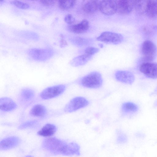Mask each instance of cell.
<instances>
[{
    "label": "cell",
    "instance_id": "cell-29",
    "mask_svg": "<svg viewBox=\"0 0 157 157\" xmlns=\"http://www.w3.org/2000/svg\"><path fill=\"white\" fill-rule=\"evenodd\" d=\"M99 51V49L97 48L89 46L87 47L85 50V54L92 56L97 53Z\"/></svg>",
    "mask_w": 157,
    "mask_h": 157
},
{
    "label": "cell",
    "instance_id": "cell-20",
    "mask_svg": "<svg viewBox=\"0 0 157 157\" xmlns=\"http://www.w3.org/2000/svg\"><path fill=\"white\" fill-rule=\"evenodd\" d=\"M47 112L46 108L43 105L37 104L34 106L30 111V114L36 117H42L44 116Z\"/></svg>",
    "mask_w": 157,
    "mask_h": 157
},
{
    "label": "cell",
    "instance_id": "cell-5",
    "mask_svg": "<svg viewBox=\"0 0 157 157\" xmlns=\"http://www.w3.org/2000/svg\"><path fill=\"white\" fill-rule=\"evenodd\" d=\"M65 89V86L62 84L49 87L41 92L40 96L42 99L44 100L52 99L62 94Z\"/></svg>",
    "mask_w": 157,
    "mask_h": 157
},
{
    "label": "cell",
    "instance_id": "cell-6",
    "mask_svg": "<svg viewBox=\"0 0 157 157\" xmlns=\"http://www.w3.org/2000/svg\"><path fill=\"white\" fill-rule=\"evenodd\" d=\"M88 104V101L85 98L76 97L71 99L66 105L64 111L66 113H71L86 107Z\"/></svg>",
    "mask_w": 157,
    "mask_h": 157
},
{
    "label": "cell",
    "instance_id": "cell-19",
    "mask_svg": "<svg viewBox=\"0 0 157 157\" xmlns=\"http://www.w3.org/2000/svg\"><path fill=\"white\" fill-rule=\"evenodd\" d=\"M56 126L51 124H47L37 132V134L43 136H49L52 135L56 132Z\"/></svg>",
    "mask_w": 157,
    "mask_h": 157
},
{
    "label": "cell",
    "instance_id": "cell-17",
    "mask_svg": "<svg viewBox=\"0 0 157 157\" xmlns=\"http://www.w3.org/2000/svg\"><path fill=\"white\" fill-rule=\"evenodd\" d=\"M92 58V56L86 54L80 55L73 59L70 64L74 67L82 66L86 63Z\"/></svg>",
    "mask_w": 157,
    "mask_h": 157
},
{
    "label": "cell",
    "instance_id": "cell-26",
    "mask_svg": "<svg viewBox=\"0 0 157 157\" xmlns=\"http://www.w3.org/2000/svg\"><path fill=\"white\" fill-rule=\"evenodd\" d=\"M126 135L121 131H117V134L116 142L118 144H124L127 141Z\"/></svg>",
    "mask_w": 157,
    "mask_h": 157
},
{
    "label": "cell",
    "instance_id": "cell-18",
    "mask_svg": "<svg viewBox=\"0 0 157 157\" xmlns=\"http://www.w3.org/2000/svg\"><path fill=\"white\" fill-rule=\"evenodd\" d=\"M146 13L151 18L157 17V1H147Z\"/></svg>",
    "mask_w": 157,
    "mask_h": 157
},
{
    "label": "cell",
    "instance_id": "cell-24",
    "mask_svg": "<svg viewBox=\"0 0 157 157\" xmlns=\"http://www.w3.org/2000/svg\"><path fill=\"white\" fill-rule=\"evenodd\" d=\"M76 3L75 0H59L58 2L59 7L63 10H68L72 8Z\"/></svg>",
    "mask_w": 157,
    "mask_h": 157
},
{
    "label": "cell",
    "instance_id": "cell-22",
    "mask_svg": "<svg viewBox=\"0 0 157 157\" xmlns=\"http://www.w3.org/2000/svg\"><path fill=\"white\" fill-rule=\"evenodd\" d=\"M71 42L75 45L79 47H83L89 45L91 40L84 37L76 36L71 39Z\"/></svg>",
    "mask_w": 157,
    "mask_h": 157
},
{
    "label": "cell",
    "instance_id": "cell-4",
    "mask_svg": "<svg viewBox=\"0 0 157 157\" xmlns=\"http://www.w3.org/2000/svg\"><path fill=\"white\" fill-rule=\"evenodd\" d=\"M96 40L105 43L116 45L121 43L123 40L124 37L119 33L105 31L101 33Z\"/></svg>",
    "mask_w": 157,
    "mask_h": 157
},
{
    "label": "cell",
    "instance_id": "cell-32",
    "mask_svg": "<svg viewBox=\"0 0 157 157\" xmlns=\"http://www.w3.org/2000/svg\"><path fill=\"white\" fill-rule=\"evenodd\" d=\"M67 45L66 41L63 39H61L60 41V45L62 48L66 47Z\"/></svg>",
    "mask_w": 157,
    "mask_h": 157
},
{
    "label": "cell",
    "instance_id": "cell-30",
    "mask_svg": "<svg viewBox=\"0 0 157 157\" xmlns=\"http://www.w3.org/2000/svg\"><path fill=\"white\" fill-rule=\"evenodd\" d=\"M64 20L67 24L71 25L75 22V19L71 14H68L65 16Z\"/></svg>",
    "mask_w": 157,
    "mask_h": 157
},
{
    "label": "cell",
    "instance_id": "cell-21",
    "mask_svg": "<svg viewBox=\"0 0 157 157\" xmlns=\"http://www.w3.org/2000/svg\"><path fill=\"white\" fill-rule=\"evenodd\" d=\"M138 109L136 105L131 102H125L121 106L122 111L124 114L135 112Z\"/></svg>",
    "mask_w": 157,
    "mask_h": 157
},
{
    "label": "cell",
    "instance_id": "cell-25",
    "mask_svg": "<svg viewBox=\"0 0 157 157\" xmlns=\"http://www.w3.org/2000/svg\"><path fill=\"white\" fill-rule=\"evenodd\" d=\"M147 1L134 0V7L136 10L140 13H146Z\"/></svg>",
    "mask_w": 157,
    "mask_h": 157
},
{
    "label": "cell",
    "instance_id": "cell-28",
    "mask_svg": "<svg viewBox=\"0 0 157 157\" xmlns=\"http://www.w3.org/2000/svg\"><path fill=\"white\" fill-rule=\"evenodd\" d=\"M37 123V121L36 120L27 121L20 125L18 128L19 129H23L32 127L36 125Z\"/></svg>",
    "mask_w": 157,
    "mask_h": 157
},
{
    "label": "cell",
    "instance_id": "cell-16",
    "mask_svg": "<svg viewBox=\"0 0 157 157\" xmlns=\"http://www.w3.org/2000/svg\"><path fill=\"white\" fill-rule=\"evenodd\" d=\"M100 1L90 0L83 5L82 9L84 11L88 14H93L100 10Z\"/></svg>",
    "mask_w": 157,
    "mask_h": 157
},
{
    "label": "cell",
    "instance_id": "cell-23",
    "mask_svg": "<svg viewBox=\"0 0 157 157\" xmlns=\"http://www.w3.org/2000/svg\"><path fill=\"white\" fill-rule=\"evenodd\" d=\"M34 91L30 89L25 88L22 89L20 93L21 99L25 101H29L34 97Z\"/></svg>",
    "mask_w": 157,
    "mask_h": 157
},
{
    "label": "cell",
    "instance_id": "cell-2",
    "mask_svg": "<svg viewBox=\"0 0 157 157\" xmlns=\"http://www.w3.org/2000/svg\"><path fill=\"white\" fill-rule=\"evenodd\" d=\"M67 143L55 137L45 139L42 147L45 149L55 154H61V152Z\"/></svg>",
    "mask_w": 157,
    "mask_h": 157
},
{
    "label": "cell",
    "instance_id": "cell-7",
    "mask_svg": "<svg viewBox=\"0 0 157 157\" xmlns=\"http://www.w3.org/2000/svg\"><path fill=\"white\" fill-rule=\"evenodd\" d=\"M28 54L34 59L43 61L49 59L52 55V51L48 49L32 48L28 51Z\"/></svg>",
    "mask_w": 157,
    "mask_h": 157
},
{
    "label": "cell",
    "instance_id": "cell-31",
    "mask_svg": "<svg viewBox=\"0 0 157 157\" xmlns=\"http://www.w3.org/2000/svg\"><path fill=\"white\" fill-rule=\"evenodd\" d=\"M40 2L41 5L47 7L53 6L56 3L55 1L54 0H40Z\"/></svg>",
    "mask_w": 157,
    "mask_h": 157
},
{
    "label": "cell",
    "instance_id": "cell-15",
    "mask_svg": "<svg viewBox=\"0 0 157 157\" xmlns=\"http://www.w3.org/2000/svg\"><path fill=\"white\" fill-rule=\"evenodd\" d=\"M17 107L15 102L8 97H2L0 99V109L4 111L9 112L15 109Z\"/></svg>",
    "mask_w": 157,
    "mask_h": 157
},
{
    "label": "cell",
    "instance_id": "cell-35",
    "mask_svg": "<svg viewBox=\"0 0 157 157\" xmlns=\"http://www.w3.org/2000/svg\"><path fill=\"white\" fill-rule=\"evenodd\" d=\"M25 157H33V156L30 155H27Z\"/></svg>",
    "mask_w": 157,
    "mask_h": 157
},
{
    "label": "cell",
    "instance_id": "cell-1",
    "mask_svg": "<svg viewBox=\"0 0 157 157\" xmlns=\"http://www.w3.org/2000/svg\"><path fill=\"white\" fill-rule=\"evenodd\" d=\"M81 85L90 88H97L100 87L102 83L101 75L97 71L91 72L83 77L80 82Z\"/></svg>",
    "mask_w": 157,
    "mask_h": 157
},
{
    "label": "cell",
    "instance_id": "cell-13",
    "mask_svg": "<svg viewBox=\"0 0 157 157\" xmlns=\"http://www.w3.org/2000/svg\"><path fill=\"white\" fill-rule=\"evenodd\" d=\"M20 142V139L16 136H10L3 139L0 142V149L7 150L17 147Z\"/></svg>",
    "mask_w": 157,
    "mask_h": 157
},
{
    "label": "cell",
    "instance_id": "cell-34",
    "mask_svg": "<svg viewBox=\"0 0 157 157\" xmlns=\"http://www.w3.org/2000/svg\"><path fill=\"white\" fill-rule=\"evenodd\" d=\"M154 105L155 106L157 107V100L155 102Z\"/></svg>",
    "mask_w": 157,
    "mask_h": 157
},
{
    "label": "cell",
    "instance_id": "cell-8",
    "mask_svg": "<svg viewBox=\"0 0 157 157\" xmlns=\"http://www.w3.org/2000/svg\"><path fill=\"white\" fill-rule=\"evenodd\" d=\"M139 70L147 77L152 79L157 78V63L144 62L141 64Z\"/></svg>",
    "mask_w": 157,
    "mask_h": 157
},
{
    "label": "cell",
    "instance_id": "cell-12",
    "mask_svg": "<svg viewBox=\"0 0 157 157\" xmlns=\"http://www.w3.org/2000/svg\"><path fill=\"white\" fill-rule=\"evenodd\" d=\"M115 76L118 81L124 83L131 84L135 79L134 75L131 72L119 70L115 73Z\"/></svg>",
    "mask_w": 157,
    "mask_h": 157
},
{
    "label": "cell",
    "instance_id": "cell-14",
    "mask_svg": "<svg viewBox=\"0 0 157 157\" xmlns=\"http://www.w3.org/2000/svg\"><path fill=\"white\" fill-rule=\"evenodd\" d=\"M80 147L75 142L67 143L62 149L61 154L67 156L80 155Z\"/></svg>",
    "mask_w": 157,
    "mask_h": 157
},
{
    "label": "cell",
    "instance_id": "cell-33",
    "mask_svg": "<svg viewBox=\"0 0 157 157\" xmlns=\"http://www.w3.org/2000/svg\"><path fill=\"white\" fill-rule=\"evenodd\" d=\"M153 94H157V88L155 89V91L153 92Z\"/></svg>",
    "mask_w": 157,
    "mask_h": 157
},
{
    "label": "cell",
    "instance_id": "cell-3",
    "mask_svg": "<svg viewBox=\"0 0 157 157\" xmlns=\"http://www.w3.org/2000/svg\"><path fill=\"white\" fill-rule=\"evenodd\" d=\"M142 54L145 62H150L155 56L157 48L155 45L150 40H146L142 44L141 48Z\"/></svg>",
    "mask_w": 157,
    "mask_h": 157
},
{
    "label": "cell",
    "instance_id": "cell-9",
    "mask_svg": "<svg viewBox=\"0 0 157 157\" xmlns=\"http://www.w3.org/2000/svg\"><path fill=\"white\" fill-rule=\"evenodd\" d=\"M117 12L123 15L128 14L132 11L134 7V0H116Z\"/></svg>",
    "mask_w": 157,
    "mask_h": 157
},
{
    "label": "cell",
    "instance_id": "cell-10",
    "mask_svg": "<svg viewBox=\"0 0 157 157\" xmlns=\"http://www.w3.org/2000/svg\"><path fill=\"white\" fill-rule=\"evenodd\" d=\"M100 10L104 14L111 16L117 13V5L115 0L100 1Z\"/></svg>",
    "mask_w": 157,
    "mask_h": 157
},
{
    "label": "cell",
    "instance_id": "cell-27",
    "mask_svg": "<svg viewBox=\"0 0 157 157\" xmlns=\"http://www.w3.org/2000/svg\"><path fill=\"white\" fill-rule=\"evenodd\" d=\"M11 4L16 7L23 9H29L30 6L29 4L18 0H13L10 2Z\"/></svg>",
    "mask_w": 157,
    "mask_h": 157
},
{
    "label": "cell",
    "instance_id": "cell-11",
    "mask_svg": "<svg viewBox=\"0 0 157 157\" xmlns=\"http://www.w3.org/2000/svg\"><path fill=\"white\" fill-rule=\"evenodd\" d=\"M89 28V23L86 19L82 20L79 23L74 25H70L67 27V30L72 33L82 34L86 32Z\"/></svg>",
    "mask_w": 157,
    "mask_h": 157
}]
</instances>
